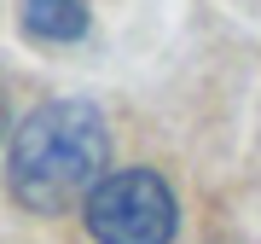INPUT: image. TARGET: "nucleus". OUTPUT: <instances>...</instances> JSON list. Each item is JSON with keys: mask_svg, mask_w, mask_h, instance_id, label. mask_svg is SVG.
Instances as JSON below:
<instances>
[{"mask_svg": "<svg viewBox=\"0 0 261 244\" xmlns=\"http://www.w3.org/2000/svg\"><path fill=\"white\" fill-rule=\"evenodd\" d=\"M105 151H111V128H105L99 105L53 99L35 116H23L12 157H6V186L23 209L58 215L75 198H93Z\"/></svg>", "mask_w": 261, "mask_h": 244, "instance_id": "obj_1", "label": "nucleus"}, {"mask_svg": "<svg viewBox=\"0 0 261 244\" xmlns=\"http://www.w3.org/2000/svg\"><path fill=\"white\" fill-rule=\"evenodd\" d=\"M180 227L174 192L151 169H116L87 198V233L99 244H168Z\"/></svg>", "mask_w": 261, "mask_h": 244, "instance_id": "obj_2", "label": "nucleus"}, {"mask_svg": "<svg viewBox=\"0 0 261 244\" xmlns=\"http://www.w3.org/2000/svg\"><path fill=\"white\" fill-rule=\"evenodd\" d=\"M23 23L41 41H82L87 35V0H23Z\"/></svg>", "mask_w": 261, "mask_h": 244, "instance_id": "obj_3", "label": "nucleus"}, {"mask_svg": "<svg viewBox=\"0 0 261 244\" xmlns=\"http://www.w3.org/2000/svg\"><path fill=\"white\" fill-rule=\"evenodd\" d=\"M0 122H6V105H0Z\"/></svg>", "mask_w": 261, "mask_h": 244, "instance_id": "obj_4", "label": "nucleus"}]
</instances>
